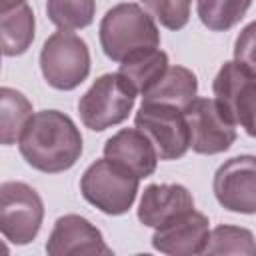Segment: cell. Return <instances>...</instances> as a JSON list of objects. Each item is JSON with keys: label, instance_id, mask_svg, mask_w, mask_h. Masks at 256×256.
I'll return each mask as SVG.
<instances>
[{"label": "cell", "instance_id": "obj_12", "mask_svg": "<svg viewBox=\"0 0 256 256\" xmlns=\"http://www.w3.org/2000/svg\"><path fill=\"white\" fill-rule=\"evenodd\" d=\"M50 256H72V254H104L110 256L112 248L104 242L102 232L84 216L64 214L54 222V228L46 242Z\"/></svg>", "mask_w": 256, "mask_h": 256}, {"label": "cell", "instance_id": "obj_16", "mask_svg": "<svg viewBox=\"0 0 256 256\" xmlns=\"http://www.w3.org/2000/svg\"><path fill=\"white\" fill-rule=\"evenodd\" d=\"M0 34H2V52L4 56L24 54L34 40V12L24 2L16 8L0 12Z\"/></svg>", "mask_w": 256, "mask_h": 256}, {"label": "cell", "instance_id": "obj_14", "mask_svg": "<svg viewBox=\"0 0 256 256\" xmlns=\"http://www.w3.org/2000/svg\"><path fill=\"white\" fill-rule=\"evenodd\" d=\"M104 158L120 164L138 178L152 176L160 160L152 142L138 128H122L110 136L104 144Z\"/></svg>", "mask_w": 256, "mask_h": 256}, {"label": "cell", "instance_id": "obj_4", "mask_svg": "<svg viewBox=\"0 0 256 256\" xmlns=\"http://www.w3.org/2000/svg\"><path fill=\"white\" fill-rule=\"evenodd\" d=\"M134 86L120 74H102L78 100V114L86 128L102 132L128 118L136 102Z\"/></svg>", "mask_w": 256, "mask_h": 256}, {"label": "cell", "instance_id": "obj_17", "mask_svg": "<svg viewBox=\"0 0 256 256\" xmlns=\"http://www.w3.org/2000/svg\"><path fill=\"white\" fill-rule=\"evenodd\" d=\"M32 116V104L22 92L8 86L0 88V140L4 146L18 144Z\"/></svg>", "mask_w": 256, "mask_h": 256}, {"label": "cell", "instance_id": "obj_21", "mask_svg": "<svg viewBox=\"0 0 256 256\" xmlns=\"http://www.w3.org/2000/svg\"><path fill=\"white\" fill-rule=\"evenodd\" d=\"M204 254H246L256 256V240L254 234L240 226H216L210 236Z\"/></svg>", "mask_w": 256, "mask_h": 256}, {"label": "cell", "instance_id": "obj_20", "mask_svg": "<svg viewBox=\"0 0 256 256\" xmlns=\"http://www.w3.org/2000/svg\"><path fill=\"white\" fill-rule=\"evenodd\" d=\"M46 14L58 30H80L94 22L96 0H48Z\"/></svg>", "mask_w": 256, "mask_h": 256}, {"label": "cell", "instance_id": "obj_19", "mask_svg": "<svg viewBox=\"0 0 256 256\" xmlns=\"http://www.w3.org/2000/svg\"><path fill=\"white\" fill-rule=\"evenodd\" d=\"M252 6V0H196L200 22L214 32L234 28Z\"/></svg>", "mask_w": 256, "mask_h": 256}, {"label": "cell", "instance_id": "obj_18", "mask_svg": "<svg viewBox=\"0 0 256 256\" xmlns=\"http://www.w3.org/2000/svg\"><path fill=\"white\" fill-rule=\"evenodd\" d=\"M168 68V54L160 48L140 52L124 62H120V74L134 86L138 94H146L166 72Z\"/></svg>", "mask_w": 256, "mask_h": 256}, {"label": "cell", "instance_id": "obj_23", "mask_svg": "<svg viewBox=\"0 0 256 256\" xmlns=\"http://www.w3.org/2000/svg\"><path fill=\"white\" fill-rule=\"evenodd\" d=\"M234 60L256 74V20L242 28L234 42Z\"/></svg>", "mask_w": 256, "mask_h": 256}, {"label": "cell", "instance_id": "obj_13", "mask_svg": "<svg viewBox=\"0 0 256 256\" xmlns=\"http://www.w3.org/2000/svg\"><path fill=\"white\" fill-rule=\"evenodd\" d=\"M194 210V198L182 184H150L144 188L138 204V220L144 226L158 228L180 214Z\"/></svg>", "mask_w": 256, "mask_h": 256}, {"label": "cell", "instance_id": "obj_24", "mask_svg": "<svg viewBox=\"0 0 256 256\" xmlns=\"http://www.w3.org/2000/svg\"><path fill=\"white\" fill-rule=\"evenodd\" d=\"M26 0H0V12H6L10 8H16L20 4H24Z\"/></svg>", "mask_w": 256, "mask_h": 256}, {"label": "cell", "instance_id": "obj_1", "mask_svg": "<svg viewBox=\"0 0 256 256\" xmlns=\"http://www.w3.org/2000/svg\"><path fill=\"white\" fill-rule=\"evenodd\" d=\"M18 150L28 166L58 174L70 170L82 154V136L70 116L60 110H40L26 124Z\"/></svg>", "mask_w": 256, "mask_h": 256}, {"label": "cell", "instance_id": "obj_3", "mask_svg": "<svg viewBox=\"0 0 256 256\" xmlns=\"http://www.w3.org/2000/svg\"><path fill=\"white\" fill-rule=\"evenodd\" d=\"M138 184L140 178L136 174L108 158H100L84 170L80 178V192L84 200L100 212L120 216L132 208Z\"/></svg>", "mask_w": 256, "mask_h": 256}, {"label": "cell", "instance_id": "obj_10", "mask_svg": "<svg viewBox=\"0 0 256 256\" xmlns=\"http://www.w3.org/2000/svg\"><path fill=\"white\" fill-rule=\"evenodd\" d=\"M212 188L218 204L228 212L256 214V156L242 154L220 164Z\"/></svg>", "mask_w": 256, "mask_h": 256}, {"label": "cell", "instance_id": "obj_22", "mask_svg": "<svg viewBox=\"0 0 256 256\" xmlns=\"http://www.w3.org/2000/svg\"><path fill=\"white\" fill-rule=\"evenodd\" d=\"M142 6L168 30H180L190 20L192 0H140Z\"/></svg>", "mask_w": 256, "mask_h": 256}, {"label": "cell", "instance_id": "obj_8", "mask_svg": "<svg viewBox=\"0 0 256 256\" xmlns=\"http://www.w3.org/2000/svg\"><path fill=\"white\" fill-rule=\"evenodd\" d=\"M212 90L232 122L256 138V74L238 60L224 62L214 78Z\"/></svg>", "mask_w": 256, "mask_h": 256}, {"label": "cell", "instance_id": "obj_9", "mask_svg": "<svg viewBox=\"0 0 256 256\" xmlns=\"http://www.w3.org/2000/svg\"><path fill=\"white\" fill-rule=\"evenodd\" d=\"M184 116L190 132V148L196 154L226 152L236 140V124L224 112L216 98H194Z\"/></svg>", "mask_w": 256, "mask_h": 256}, {"label": "cell", "instance_id": "obj_15", "mask_svg": "<svg viewBox=\"0 0 256 256\" xmlns=\"http://www.w3.org/2000/svg\"><path fill=\"white\" fill-rule=\"evenodd\" d=\"M198 92V80L186 66H168L162 78L142 96V102L170 104L184 110Z\"/></svg>", "mask_w": 256, "mask_h": 256}, {"label": "cell", "instance_id": "obj_6", "mask_svg": "<svg viewBox=\"0 0 256 256\" xmlns=\"http://www.w3.org/2000/svg\"><path fill=\"white\" fill-rule=\"evenodd\" d=\"M42 220L44 204L32 186L14 180L0 186V230L8 242L30 244L38 236Z\"/></svg>", "mask_w": 256, "mask_h": 256}, {"label": "cell", "instance_id": "obj_5", "mask_svg": "<svg viewBox=\"0 0 256 256\" xmlns=\"http://www.w3.org/2000/svg\"><path fill=\"white\" fill-rule=\"evenodd\" d=\"M40 70L48 86L74 90L90 74V50L70 30H58L46 38L40 52Z\"/></svg>", "mask_w": 256, "mask_h": 256}, {"label": "cell", "instance_id": "obj_7", "mask_svg": "<svg viewBox=\"0 0 256 256\" xmlns=\"http://www.w3.org/2000/svg\"><path fill=\"white\" fill-rule=\"evenodd\" d=\"M134 124L152 142L160 160H178L190 148L188 122L184 110L176 106L142 102Z\"/></svg>", "mask_w": 256, "mask_h": 256}, {"label": "cell", "instance_id": "obj_11", "mask_svg": "<svg viewBox=\"0 0 256 256\" xmlns=\"http://www.w3.org/2000/svg\"><path fill=\"white\" fill-rule=\"evenodd\" d=\"M208 224L210 222L202 212L190 210V212L180 214L174 220L154 228L152 246H154V250L172 254V256L204 254L208 236H210Z\"/></svg>", "mask_w": 256, "mask_h": 256}, {"label": "cell", "instance_id": "obj_2", "mask_svg": "<svg viewBox=\"0 0 256 256\" xmlns=\"http://www.w3.org/2000/svg\"><path fill=\"white\" fill-rule=\"evenodd\" d=\"M100 46L114 62H124L140 52L160 46V32L150 12L140 4L112 6L100 22Z\"/></svg>", "mask_w": 256, "mask_h": 256}]
</instances>
